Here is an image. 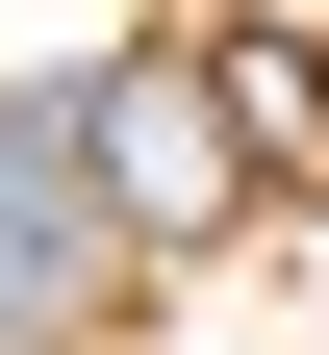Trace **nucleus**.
Instances as JSON below:
<instances>
[{
    "mask_svg": "<svg viewBox=\"0 0 329 355\" xmlns=\"http://www.w3.org/2000/svg\"><path fill=\"white\" fill-rule=\"evenodd\" d=\"M51 153H76V229H102V254H203L228 203H254L203 51H102V76H51Z\"/></svg>",
    "mask_w": 329,
    "mask_h": 355,
    "instance_id": "obj_1",
    "label": "nucleus"
},
{
    "mask_svg": "<svg viewBox=\"0 0 329 355\" xmlns=\"http://www.w3.org/2000/svg\"><path fill=\"white\" fill-rule=\"evenodd\" d=\"M203 102H228V153H254V203H329V26H228Z\"/></svg>",
    "mask_w": 329,
    "mask_h": 355,
    "instance_id": "obj_2",
    "label": "nucleus"
}]
</instances>
